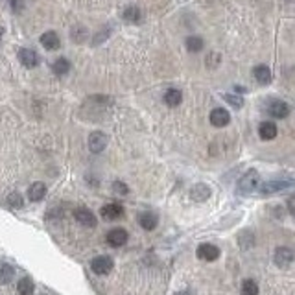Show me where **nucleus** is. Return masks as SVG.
Segmentation results:
<instances>
[{"mask_svg": "<svg viewBox=\"0 0 295 295\" xmlns=\"http://www.w3.org/2000/svg\"><path fill=\"white\" fill-rule=\"evenodd\" d=\"M295 185V177H279V179H271V181H266L258 187L260 196H271V194H279L282 190L290 188Z\"/></svg>", "mask_w": 295, "mask_h": 295, "instance_id": "f257e3e1", "label": "nucleus"}, {"mask_svg": "<svg viewBox=\"0 0 295 295\" xmlns=\"http://www.w3.org/2000/svg\"><path fill=\"white\" fill-rule=\"evenodd\" d=\"M258 187H260V175L257 170H249L240 177V181L236 185V192L240 196H249L253 192H257Z\"/></svg>", "mask_w": 295, "mask_h": 295, "instance_id": "f03ea898", "label": "nucleus"}, {"mask_svg": "<svg viewBox=\"0 0 295 295\" xmlns=\"http://www.w3.org/2000/svg\"><path fill=\"white\" fill-rule=\"evenodd\" d=\"M91 269L96 275H107L113 271V258L111 257H96L91 260Z\"/></svg>", "mask_w": 295, "mask_h": 295, "instance_id": "7ed1b4c3", "label": "nucleus"}, {"mask_svg": "<svg viewBox=\"0 0 295 295\" xmlns=\"http://www.w3.org/2000/svg\"><path fill=\"white\" fill-rule=\"evenodd\" d=\"M273 260L279 268H288L295 260V255L290 247H277L273 253Z\"/></svg>", "mask_w": 295, "mask_h": 295, "instance_id": "20e7f679", "label": "nucleus"}, {"mask_svg": "<svg viewBox=\"0 0 295 295\" xmlns=\"http://www.w3.org/2000/svg\"><path fill=\"white\" fill-rule=\"evenodd\" d=\"M197 258H201L205 262H214L219 257V247L214 243H201L196 251Z\"/></svg>", "mask_w": 295, "mask_h": 295, "instance_id": "39448f33", "label": "nucleus"}, {"mask_svg": "<svg viewBox=\"0 0 295 295\" xmlns=\"http://www.w3.org/2000/svg\"><path fill=\"white\" fill-rule=\"evenodd\" d=\"M107 146V135L102 131H92L89 135V150L92 153H102Z\"/></svg>", "mask_w": 295, "mask_h": 295, "instance_id": "423d86ee", "label": "nucleus"}, {"mask_svg": "<svg viewBox=\"0 0 295 295\" xmlns=\"http://www.w3.org/2000/svg\"><path fill=\"white\" fill-rule=\"evenodd\" d=\"M128 231L122 227H116V229H111L109 233H107V243L109 245H113V247H120V245H124V243L128 242Z\"/></svg>", "mask_w": 295, "mask_h": 295, "instance_id": "0eeeda50", "label": "nucleus"}, {"mask_svg": "<svg viewBox=\"0 0 295 295\" xmlns=\"http://www.w3.org/2000/svg\"><path fill=\"white\" fill-rule=\"evenodd\" d=\"M74 218H76L78 223H81L83 227H96V216L92 214V211L85 209V207H80L74 211Z\"/></svg>", "mask_w": 295, "mask_h": 295, "instance_id": "6e6552de", "label": "nucleus"}, {"mask_svg": "<svg viewBox=\"0 0 295 295\" xmlns=\"http://www.w3.org/2000/svg\"><path fill=\"white\" fill-rule=\"evenodd\" d=\"M19 59H21V63H23L26 68H33L39 65L41 57H39V54L35 52V50H31V48H21V50H19Z\"/></svg>", "mask_w": 295, "mask_h": 295, "instance_id": "1a4fd4ad", "label": "nucleus"}, {"mask_svg": "<svg viewBox=\"0 0 295 295\" xmlns=\"http://www.w3.org/2000/svg\"><path fill=\"white\" fill-rule=\"evenodd\" d=\"M229 122H231V114L227 113V109L216 107L211 111V124L214 128H225Z\"/></svg>", "mask_w": 295, "mask_h": 295, "instance_id": "9d476101", "label": "nucleus"}, {"mask_svg": "<svg viewBox=\"0 0 295 295\" xmlns=\"http://www.w3.org/2000/svg\"><path fill=\"white\" fill-rule=\"evenodd\" d=\"M268 113L271 114L273 118H286L290 114V106L282 100H273L271 104L268 106Z\"/></svg>", "mask_w": 295, "mask_h": 295, "instance_id": "9b49d317", "label": "nucleus"}, {"mask_svg": "<svg viewBox=\"0 0 295 295\" xmlns=\"http://www.w3.org/2000/svg\"><path fill=\"white\" fill-rule=\"evenodd\" d=\"M100 214H102V218L104 219H118L124 216V207L118 203L104 205V207L100 209Z\"/></svg>", "mask_w": 295, "mask_h": 295, "instance_id": "f8f14e48", "label": "nucleus"}, {"mask_svg": "<svg viewBox=\"0 0 295 295\" xmlns=\"http://www.w3.org/2000/svg\"><path fill=\"white\" fill-rule=\"evenodd\" d=\"M39 41H41V45L45 46L46 50H57L61 46V39L55 31H45Z\"/></svg>", "mask_w": 295, "mask_h": 295, "instance_id": "ddd939ff", "label": "nucleus"}, {"mask_svg": "<svg viewBox=\"0 0 295 295\" xmlns=\"http://www.w3.org/2000/svg\"><path fill=\"white\" fill-rule=\"evenodd\" d=\"M190 197L194 199V201H207L209 197H211V188L203 185V183H199V185H194L192 190H190Z\"/></svg>", "mask_w": 295, "mask_h": 295, "instance_id": "4468645a", "label": "nucleus"}, {"mask_svg": "<svg viewBox=\"0 0 295 295\" xmlns=\"http://www.w3.org/2000/svg\"><path fill=\"white\" fill-rule=\"evenodd\" d=\"M253 74H255V80H257L260 85L271 83V70L266 67V65H258V67H255Z\"/></svg>", "mask_w": 295, "mask_h": 295, "instance_id": "2eb2a0df", "label": "nucleus"}, {"mask_svg": "<svg viewBox=\"0 0 295 295\" xmlns=\"http://www.w3.org/2000/svg\"><path fill=\"white\" fill-rule=\"evenodd\" d=\"M46 196V185L45 183H33L28 188V199L30 201H41Z\"/></svg>", "mask_w": 295, "mask_h": 295, "instance_id": "dca6fc26", "label": "nucleus"}, {"mask_svg": "<svg viewBox=\"0 0 295 295\" xmlns=\"http://www.w3.org/2000/svg\"><path fill=\"white\" fill-rule=\"evenodd\" d=\"M138 223H140V227H142L144 231H153V229L157 227L159 219H157V216L152 214V212H144V214H140V218H138Z\"/></svg>", "mask_w": 295, "mask_h": 295, "instance_id": "f3484780", "label": "nucleus"}, {"mask_svg": "<svg viewBox=\"0 0 295 295\" xmlns=\"http://www.w3.org/2000/svg\"><path fill=\"white\" fill-rule=\"evenodd\" d=\"M258 135L264 140H271V138L277 136V126L273 122H262L260 128H258Z\"/></svg>", "mask_w": 295, "mask_h": 295, "instance_id": "a211bd4d", "label": "nucleus"}, {"mask_svg": "<svg viewBox=\"0 0 295 295\" xmlns=\"http://www.w3.org/2000/svg\"><path fill=\"white\" fill-rule=\"evenodd\" d=\"M124 21L129 24H136L140 23V19H142V11L136 8V6H128V8L124 9Z\"/></svg>", "mask_w": 295, "mask_h": 295, "instance_id": "6ab92c4d", "label": "nucleus"}, {"mask_svg": "<svg viewBox=\"0 0 295 295\" xmlns=\"http://www.w3.org/2000/svg\"><path fill=\"white\" fill-rule=\"evenodd\" d=\"M183 102V92L177 89H168L164 92V104L170 107H177Z\"/></svg>", "mask_w": 295, "mask_h": 295, "instance_id": "aec40b11", "label": "nucleus"}, {"mask_svg": "<svg viewBox=\"0 0 295 295\" xmlns=\"http://www.w3.org/2000/svg\"><path fill=\"white\" fill-rule=\"evenodd\" d=\"M68 70H70V61L65 57H59L52 63V72L55 76H65V74H68Z\"/></svg>", "mask_w": 295, "mask_h": 295, "instance_id": "412c9836", "label": "nucleus"}, {"mask_svg": "<svg viewBox=\"0 0 295 295\" xmlns=\"http://www.w3.org/2000/svg\"><path fill=\"white\" fill-rule=\"evenodd\" d=\"M33 280L30 277H23V279L19 280V286H17V294L19 295H33Z\"/></svg>", "mask_w": 295, "mask_h": 295, "instance_id": "4be33fe9", "label": "nucleus"}, {"mask_svg": "<svg viewBox=\"0 0 295 295\" xmlns=\"http://www.w3.org/2000/svg\"><path fill=\"white\" fill-rule=\"evenodd\" d=\"M15 277V269L9 264H2L0 266V282L2 284H9Z\"/></svg>", "mask_w": 295, "mask_h": 295, "instance_id": "5701e85b", "label": "nucleus"}, {"mask_svg": "<svg viewBox=\"0 0 295 295\" xmlns=\"http://www.w3.org/2000/svg\"><path fill=\"white\" fill-rule=\"evenodd\" d=\"M201 48H203V39L201 37H196V35L187 37V50H188V52L192 54L201 52Z\"/></svg>", "mask_w": 295, "mask_h": 295, "instance_id": "b1692460", "label": "nucleus"}, {"mask_svg": "<svg viewBox=\"0 0 295 295\" xmlns=\"http://www.w3.org/2000/svg\"><path fill=\"white\" fill-rule=\"evenodd\" d=\"M242 294L243 295H258V284L255 282V280H243L242 284Z\"/></svg>", "mask_w": 295, "mask_h": 295, "instance_id": "393cba45", "label": "nucleus"}, {"mask_svg": "<svg viewBox=\"0 0 295 295\" xmlns=\"http://www.w3.org/2000/svg\"><path fill=\"white\" fill-rule=\"evenodd\" d=\"M70 39H72L74 43H78V45H81L85 39H87V30H85L83 26H80V28H72Z\"/></svg>", "mask_w": 295, "mask_h": 295, "instance_id": "a878e982", "label": "nucleus"}, {"mask_svg": "<svg viewBox=\"0 0 295 295\" xmlns=\"http://www.w3.org/2000/svg\"><path fill=\"white\" fill-rule=\"evenodd\" d=\"M6 201H8V205H9V207H13V209H21V207L24 205L23 196H21L19 192H11Z\"/></svg>", "mask_w": 295, "mask_h": 295, "instance_id": "bb28decb", "label": "nucleus"}, {"mask_svg": "<svg viewBox=\"0 0 295 295\" xmlns=\"http://www.w3.org/2000/svg\"><path fill=\"white\" fill-rule=\"evenodd\" d=\"M109 35H111V28H102V30L92 37V45L94 46H98V45H102L106 39H109Z\"/></svg>", "mask_w": 295, "mask_h": 295, "instance_id": "cd10ccee", "label": "nucleus"}, {"mask_svg": "<svg viewBox=\"0 0 295 295\" xmlns=\"http://www.w3.org/2000/svg\"><path fill=\"white\" fill-rule=\"evenodd\" d=\"M223 98H225V102H227V104H231V106L235 107V109H240V107L243 106L242 96H236V94H225Z\"/></svg>", "mask_w": 295, "mask_h": 295, "instance_id": "c85d7f7f", "label": "nucleus"}, {"mask_svg": "<svg viewBox=\"0 0 295 295\" xmlns=\"http://www.w3.org/2000/svg\"><path fill=\"white\" fill-rule=\"evenodd\" d=\"M113 190L116 192V194H128V192H129V188L122 181H114L113 183Z\"/></svg>", "mask_w": 295, "mask_h": 295, "instance_id": "c756f323", "label": "nucleus"}, {"mask_svg": "<svg viewBox=\"0 0 295 295\" xmlns=\"http://www.w3.org/2000/svg\"><path fill=\"white\" fill-rule=\"evenodd\" d=\"M286 207H288V212L295 216V196L288 197V199H286Z\"/></svg>", "mask_w": 295, "mask_h": 295, "instance_id": "7c9ffc66", "label": "nucleus"}, {"mask_svg": "<svg viewBox=\"0 0 295 295\" xmlns=\"http://www.w3.org/2000/svg\"><path fill=\"white\" fill-rule=\"evenodd\" d=\"M177 295H192V292H188V290H185V292H179Z\"/></svg>", "mask_w": 295, "mask_h": 295, "instance_id": "2f4dec72", "label": "nucleus"}, {"mask_svg": "<svg viewBox=\"0 0 295 295\" xmlns=\"http://www.w3.org/2000/svg\"><path fill=\"white\" fill-rule=\"evenodd\" d=\"M2 35H4V28L0 26V39H2Z\"/></svg>", "mask_w": 295, "mask_h": 295, "instance_id": "473e14b6", "label": "nucleus"}]
</instances>
